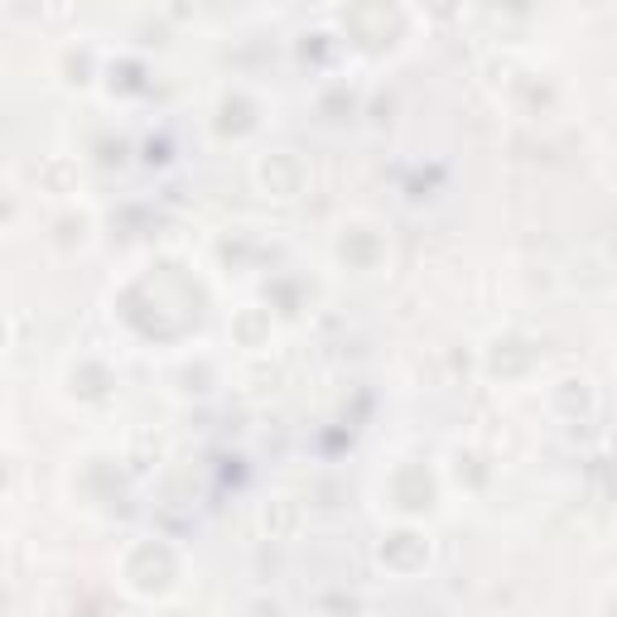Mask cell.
<instances>
[{"mask_svg": "<svg viewBox=\"0 0 617 617\" xmlns=\"http://www.w3.org/2000/svg\"><path fill=\"white\" fill-rule=\"evenodd\" d=\"M256 179H260V189L270 193V199H295L299 189H305V164L295 160L290 150H275V155H266V160L256 164Z\"/></svg>", "mask_w": 617, "mask_h": 617, "instance_id": "7a4b0ae2", "label": "cell"}, {"mask_svg": "<svg viewBox=\"0 0 617 617\" xmlns=\"http://www.w3.org/2000/svg\"><path fill=\"white\" fill-rule=\"evenodd\" d=\"M232 338H236V348H246V352H266L275 338V319L266 309H242L232 319Z\"/></svg>", "mask_w": 617, "mask_h": 617, "instance_id": "3957f363", "label": "cell"}, {"mask_svg": "<svg viewBox=\"0 0 617 617\" xmlns=\"http://www.w3.org/2000/svg\"><path fill=\"white\" fill-rule=\"evenodd\" d=\"M6 348H10V319L0 313V352H6Z\"/></svg>", "mask_w": 617, "mask_h": 617, "instance_id": "277c9868", "label": "cell"}, {"mask_svg": "<svg viewBox=\"0 0 617 617\" xmlns=\"http://www.w3.org/2000/svg\"><path fill=\"white\" fill-rule=\"evenodd\" d=\"M535 362H541V352H535V343L521 333H497L488 343V376L517 382V376H526Z\"/></svg>", "mask_w": 617, "mask_h": 617, "instance_id": "6da1fadb", "label": "cell"}]
</instances>
